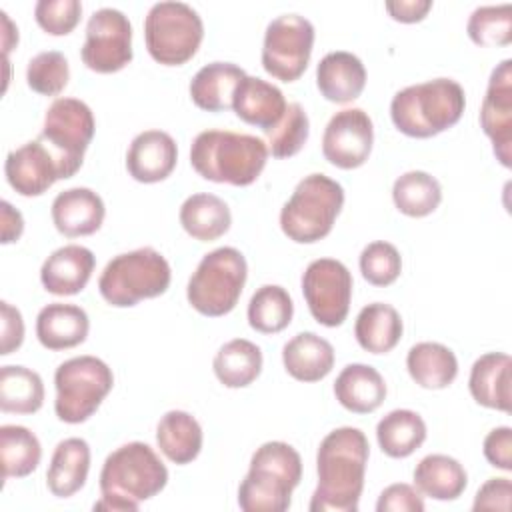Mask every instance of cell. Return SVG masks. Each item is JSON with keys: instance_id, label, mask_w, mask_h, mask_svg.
<instances>
[{"instance_id": "cell-38", "label": "cell", "mask_w": 512, "mask_h": 512, "mask_svg": "<svg viewBox=\"0 0 512 512\" xmlns=\"http://www.w3.org/2000/svg\"><path fill=\"white\" fill-rule=\"evenodd\" d=\"M392 200L400 214L410 218H424L440 206L442 186L432 174L424 170H408L394 180Z\"/></svg>"}, {"instance_id": "cell-14", "label": "cell", "mask_w": 512, "mask_h": 512, "mask_svg": "<svg viewBox=\"0 0 512 512\" xmlns=\"http://www.w3.org/2000/svg\"><path fill=\"white\" fill-rule=\"evenodd\" d=\"M80 58L92 72L112 74L132 62V24L116 8L96 10L86 24Z\"/></svg>"}, {"instance_id": "cell-8", "label": "cell", "mask_w": 512, "mask_h": 512, "mask_svg": "<svg viewBox=\"0 0 512 512\" xmlns=\"http://www.w3.org/2000/svg\"><path fill=\"white\" fill-rule=\"evenodd\" d=\"M248 278V264L238 248L222 246L202 256L192 272L186 298L202 316L218 318L232 312Z\"/></svg>"}, {"instance_id": "cell-30", "label": "cell", "mask_w": 512, "mask_h": 512, "mask_svg": "<svg viewBox=\"0 0 512 512\" xmlns=\"http://www.w3.org/2000/svg\"><path fill=\"white\" fill-rule=\"evenodd\" d=\"M404 322L400 312L384 302L366 304L354 322V336L362 350L370 354H386L394 350L402 338Z\"/></svg>"}, {"instance_id": "cell-29", "label": "cell", "mask_w": 512, "mask_h": 512, "mask_svg": "<svg viewBox=\"0 0 512 512\" xmlns=\"http://www.w3.org/2000/svg\"><path fill=\"white\" fill-rule=\"evenodd\" d=\"M204 434L200 422L186 410H168L156 426V444L174 464L184 466L198 458Z\"/></svg>"}, {"instance_id": "cell-21", "label": "cell", "mask_w": 512, "mask_h": 512, "mask_svg": "<svg viewBox=\"0 0 512 512\" xmlns=\"http://www.w3.org/2000/svg\"><path fill=\"white\" fill-rule=\"evenodd\" d=\"M316 86L328 102L348 104L362 94L366 86V68L352 52H328L316 66Z\"/></svg>"}, {"instance_id": "cell-1", "label": "cell", "mask_w": 512, "mask_h": 512, "mask_svg": "<svg viewBox=\"0 0 512 512\" xmlns=\"http://www.w3.org/2000/svg\"><path fill=\"white\" fill-rule=\"evenodd\" d=\"M368 438L360 428L340 426L328 432L316 452L318 486L310 512H356L364 490Z\"/></svg>"}, {"instance_id": "cell-35", "label": "cell", "mask_w": 512, "mask_h": 512, "mask_svg": "<svg viewBox=\"0 0 512 512\" xmlns=\"http://www.w3.org/2000/svg\"><path fill=\"white\" fill-rule=\"evenodd\" d=\"M426 422L408 408L388 412L376 424V440L380 450L390 458H406L414 454L426 440Z\"/></svg>"}, {"instance_id": "cell-36", "label": "cell", "mask_w": 512, "mask_h": 512, "mask_svg": "<svg viewBox=\"0 0 512 512\" xmlns=\"http://www.w3.org/2000/svg\"><path fill=\"white\" fill-rule=\"evenodd\" d=\"M44 404L42 376L26 366L0 368V410L10 414H34Z\"/></svg>"}, {"instance_id": "cell-27", "label": "cell", "mask_w": 512, "mask_h": 512, "mask_svg": "<svg viewBox=\"0 0 512 512\" xmlns=\"http://www.w3.org/2000/svg\"><path fill=\"white\" fill-rule=\"evenodd\" d=\"M334 396L346 410L354 414H370L382 406L386 398V382L382 374L368 364H348L336 376Z\"/></svg>"}, {"instance_id": "cell-5", "label": "cell", "mask_w": 512, "mask_h": 512, "mask_svg": "<svg viewBox=\"0 0 512 512\" xmlns=\"http://www.w3.org/2000/svg\"><path fill=\"white\" fill-rule=\"evenodd\" d=\"M302 478V458L282 440L264 442L250 458V468L238 488V506L244 512H284Z\"/></svg>"}, {"instance_id": "cell-43", "label": "cell", "mask_w": 512, "mask_h": 512, "mask_svg": "<svg viewBox=\"0 0 512 512\" xmlns=\"http://www.w3.org/2000/svg\"><path fill=\"white\" fill-rule=\"evenodd\" d=\"M360 272L372 286H390L402 272V256L398 248L386 240H376L364 246L360 252Z\"/></svg>"}, {"instance_id": "cell-33", "label": "cell", "mask_w": 512, "mask_h": 512, "mask_svg": "<svg viewBox=\"0 0 512 512\" xmlns=\"http://www.w3.org/2000/svg\"><path fill=\"white\" fill-rule=\"evenodd\" d=\"M406 368L410 378L426 390L448 388L458 376L456 354L440 342H418L408 350Z\"/></svg>"}, {"instance_id": "cell-32", "label": "cell", "mask_w": 512, "mask_h": 512, "mask_svg": "<svg viewBox=\"0 0 512 512\" xmlns=\"http://www.w3.org/2000/svg\"><path fill=\"white\" fill-rule=\"evenodd\" d=\"M180 224L188 236L200 242H212L230 230L232 214L228 204L216 194L198 192L180 206Z\"/></svg>"}, {"instance_id": "cell-42", "label": "cell", "mask_w": 512, "mask_h": 512, "mask_svg": "<svg viewBox=\"0 0 512 512\" xmlns=\"http://www.w3.org/2000/svg\"><path fill=\"white\" fill-rule=\"evenodd\" d=\"M70 80V66L62 52L46 50L30 58L26 66V84L42 96L60 94Z\"/></svg>"}, {"instance_id": "cell-45", "label": "cell", "mask_w": 512, "mask_h": 512, "mask_svg": "<svg viewBox=\"0 0 512 512\" xmlns=\"http://www.w3.org/2000/svg\"><path fill=\"white\" fill-rule=\"evenodd\" d=\"M378 512H422L424 500L416 486L396 482L386 486L376 502Z\"/></svg>"}, {"instance_id": "cell-19", "label": "cell", "mask_w": 512, "mask_h": 512, "mask_svg": "<svg viewBox=\"0 0 512 512\" xmlns=\"http://www.w3.org/2000/svg\"><path fill=\"white\" fill-rule=\"evenodd\" d=\"M96 258L90 248L66 244L56 248L40 268V282L54 296H74L86 288L92 278Z\"/></svg>"}, {"instance_id": "cell-48", "label": "cell", "mask_w": 512, "mask_h": 512, "mask_svg": "<svg viewBox=\"0 0 512 512\" xmlns=\"http://www.w3.org/2000/svg\"><path fill=\"white\" fill-rule=\"evenodd\" d=\"M512 482L510 478H488L474 496V510H510Z\"/></svg>"}, {"instance_id": "cell-24", "label": "cell", "mask_w": 512, "mask_h": 512, "mask_svg": "<svg viewBox=\"0 0 512 512\" xmlns=\"http://www.w3.org/2000/svg\"><path fill=\"white\" fill-rule=\"evenodd\" d=\"M90 320L84 308L66 302H50L36 316V338L48 350H68L88 336Z\"/></svg>"}, {"instance_id": "cell-13", "label": "cell", "mask_w": 512, "mask_h": 512, "mask_svg": "<svg viewBox=\"0 0 512 512\" xmlns=\"http://www.w3.org/2000/svg\"><path fill=\"white\" fill-rule=\"evenodd\" d=\"M302 294L312 318L328 328L340 326L350 310L352 274L336 258L312 260L302 272Z\"/></svg>"}, {"instance_id": "cell-44", "label": "cell", "mask_w": 512, "mask_h": 512, "mask_svg": "<svg viewBox=\"0 0 512 512\" xmlns=\"http://www.w3.org/2000/svg\"><path fill=\"white\" fill-rule=\"evenodd\" d=\"M82 16L78 0H38L34 6L36 24L50 36L70 34Z\"/></svg>"}, {"instance_id": "cell-10", "label": "cell", "mask_w": 512, "mask_h": 512, "mask_svg": "<svg viewBox=\"0 0 512 512\" xmlns=\"http://www.w3.org/2000/svg\"><path fill=\"white\" fill-rule=\"evenodd\" d=\"M54 412L66 424L86 422L114 386L112 368L96 356H74L54 372Z\"/></svg>"}, {"instance_id": "cell-40", "label": "cell", "mask_w": 512, "mask_h": 512, "mask_svg": "<svg viewBox=\"0 0 512 512\" xmlns=\"http://www.w3.org/2000/svg\"><path fill=\"white\" fill-rule=\"evenodd\" d=\"M468 38L476 46H508L512 42V6H478L466 22Z\"/></svg>"}, {"instance_id": "cell-50", "label": "cell", "mask_w": 512, "mask_h": 512, "mask_svg": "<svg viewBox=\"0 0 512 512\" xmlns=\"http://www.w3.org/2000/svg\"><path fill=\"white\" fill-rule=\"evenodd\" d=\"M0 232H2V244L18 242V238L24 232V218L20 210H16L8 200L0 202Z\"/></svg>"}, {"instance_id": "cell-25", "label": "cell", "mask_w": 512, "mask_h": 512, "mask_svg": "<svg viewBox=\"0 0 512 512\" xmlns=\"http://www.w3.org/2000/svg\"><path fill=\"white\" fill-rule=\"evenodd\" d=\"M246 72L232 62H210L202 66L190 80L192 102L206 112H224L232 108L238 84Z\"/></svg>"}, {"instance_id": "cell-18", "label": "cell", "mask_w": 512, "mask_h": 512, "mask_svg": "<svg viewBox=\"0 0 512 512\" xmlns=\"http://www.w3.org/2000/svg\"><path fill=\"white\" fill-rule=\"evenodd\" d=\"M176 162V140L164 130H144L136 134L126 152V170L142 184L166 180L174 172Z\"/></svg>"}, {"instance_id": "cell-7", "label": "cell", "mask_w": 512, "mask_h": 512, "mask_svg": "<svg viewBox=\"0 0 512 512\" xmlns=\"http://www.w3.org/2000/svg\"><path fill=\"white\" fill-rule=\"evenodd\" d=\"M170 280L168 260L158 250L144 246L114 256L98 278V292L110 306L130 308L164 294Z\"/></svg>"}, {"instance_id": "cell-23", "label": "cell", "mask_w": 512, "mask_h": 512, "mask_svg": "<svg viewBox=\"0 0 512 512\" xmlns=\"http://www.w3.org/2000/svg\"><path fill=\"white\" fill-rule=\"evenodd\" d=\"M510 370L512 360L504 352H486L476 358L468 378V390L474 402L508 414L512 410Z\"/></svg>"}, {"instance_id": "cell-2", "label": "cell", "mask_w": 512, "mask_h": 512, "mask_svg": "<svg viewBox=\"0 0 512 512\" xmlns=\"http://www.w3.org/2000/svg\"><path fill=\"white\" fill-rule=\"evenodd\" d=\"M168 484V468L146 442H128L110 452L100 470V500L94 510L136 512Z\"/></svg>"}, {"instance_id": "cell-22", "label": "cell", "mask_w": 512, "mask_h": 512, "mask_svg": "<svg viewBox=\"0 0 512 512\" xmlns=\"http://www.w3.org/2000/svg\"><path fill=\"white\" fill-rule=\"evenodd\" d=\"M286 106V98L278 86L248 74L238 84L232 102V110L242 122L262 128L264 132L280 122Z\"/></svg>"}, {"instance_id": "cell-11", "label": "cell", "mask_w": 512, "mask_h": 512, "mask_svg": "<svg viewBox=\"0 0 512 512\" xmlns=\"http://www.w3.org/2000/svg\"><path fill=\"white\" fill-rule=\"evenodd\" d=\"M94 132L96 120L90 106L78 98L64 96L48 106L40 138L62 162L68 178H72L84 162Z\"/></svg>"}, {"instance_id": "cell-31", "label": "cell", "mask_w": 512, "mask_h": 512, "mask_svg": "<svg viewBox=\"0 0 512 512\" xmlns=\"http://www.w3.org/2000/svg\"><path fill=\"white\" fill-rule=\"evenodd\" d=\"M414 486L432 500L448 502L462 496L468 486V474L456 458L428 454L414 468Z\"/></svg>"}, {"instance_id": "cell-20", "label": "cell", "mask_w": 512, "mask_h": 512, "mask_svg": "<svg viewBox=\"0 0 512 512\" xmlns=\"http://www.w3.org/2000/svg\"><path fill=\"white\" fill-rule=\"evenodd\" d=\"M50 214L56 230L62 236L78 238L100 230L106 216V206L100 194L90 188L76 186L56 194Z\"/></svg>"}, {"instance_id": "cell-47", "label": "cell", "mask_w": 512, "mask_h": 512, "mask_svg": "<svg viewBox=\"0 0 512 512\" xmlns=\"http://www.w3.org/2000/svg\"><path fill=\"white\" fill-rule=\"evenodd\" d=\"M0 324H2L0 354L8 356L16 352L24 342V320L20 310L6 300L0 302Z\"/></svg>"}, {"instance_id": "cell-39", "label": "cell", "mask_w": 512, "mask_h": 512, "mask_svg": "<svg viewBox=\"0 0 512 512\" xmlns=\"http://www.w3.org/2000/svg\"><path fill=\"white\" fill-rule=\"evenodd\" d=\"M294 302L278 284L260 286L248 302V324L260 334H278L292 322Z\"/></svg>"}, {"instance_id": "cell-46", "label": "cell", "mask_w": 512, "mask_h": 512, "mask_svg": "<svg viewBox=\"0 0 512 512\" xmlns=\"http://www.w3.org/2000/svg\"><path fill=\"white\" fill-rule=\"evenodd\" d=\"M484 458L504 472L512 470V428L510 426H498L490 430L482 444Z\"/></svg>"}, {"instance_id": "cell-4", "label": "cell", "mask_w": 512, "mask_h": 512, "mask_svg": "<svg viewBox=\"0 0 512 512\" xmlns=\"http://www.w3.org/2000/svg\"><path fill=\"white\" fill-rule=\"evenodd\" d=\"M464 108V88L452 78H434L398 90L390 102V118L410 138H432L452 128Z\"/></svg>"}, {"instance_id": "cell-9", "label": "cell", "mask_w": 512, "mask_h": 512, "mask_svg": "<svg viewBox=\"0 0 512 512\" xmlns=\"http://www.w3.org/2000/svg\"><path fill=\"white\" fill-rule=\"evenodd\" d=\"M204 38L200 14L184 2H156L144 18L146 50L158 64L182 66L198 52Z\"/></svg>"}, {"instance_id": "cell-6", "label": "cell", "mask_w": 512, "mask_h": 512, "mask_svg": "<svg viewBox=\"0 0 512 512\" xmlns=\"http://www.w3.org/2000/svg\"><path fill=\"white\" fill-rule=\"evenodd\" d=\"M344 206V188L326 174L304 176L280 210V228L296 244H314L332 232Z\"/></svg>"}, {"instance_id": "cell-12", "label": "cell", "mask_w": 512, "mask_h": 512, "mask_svg": "<svg viewBox=\"0 0 512 512\" xmlns=\"http://www.w3.org/2000/svg\"><path fill=\"white\" fill-rule=\"evenodd\" d=\"M314 24L300 14L274 18L264 32L262 68L276 80L294 82L308 68L314 48Z\"/></svg>"}, {"instance_id": "cell-51", "label": "cell", "mask_w": 512, "mask_h": 512, "mask_svg": "<svg viewBox=\"0 0 512 512\" xmlns=\"http://www.w3.org/2000/svg\"><path fill=\"white\" fill-rule=\"evenodd\" d=\"M2 16V26H4V32H2V48H4V60H8V52L12 50V46L18 44V28L12 24V20L8 18L6 12H0Z\"/></svg>"}, {"instance_id": "cell-3", "label": "cell", "mask_w": 512, "mask_h": 512, "mask_svg": "<svg viewBox=\"0 0 512 512\" xmlns=\"http://www.w3.org/2000/svg\"><path fill=\"white\" fill-rule=\"evenodd\" d=\"M262 138L232 130H204L190 146L192 168L210 182L250 186L262 174L268 160Z\"/></svg>"}, {"instance_id": "cell-34", "label": "cell", "mask_w": 512, "mask_h": 512, "mask_svg": "<svg viewBox=\"0 0 512 512\" xmlns=\"http://www.w3.org/2000/svg\"><path fill=\"white\" fill-rule=\"evenodd\" d=\"M212 370L226 388H246L262 372V350L246 338L228 340L218 348Z\"/></svg>"}, {"instance_id": "cell-16", "label": "cell", "mask_w": 512, "mask_h": 512, "mask_svg": "<svg viewBox=\"0 0 512 512\" xmlns=\"http://www.w3.org/2000/svg\"><path fill=\"white\" fill-rule=\"evenodd\" d=\"M480 126L492 142L496 160L512 166V60H502L490 74L480 106Z\"/></svg>"}, {"instance_id": "cell-37", "label": "cell", "mask_w": 512, "mask_h": 512, "mask_svg": "<svg viewBox=\"0 0 512 512\" xmlns=\"http://www.w3.org/2000/svg\"><path fill=\"white\" fill-rule=\"evenodd\" d=\"M42 460V446L38 436L26 426H0V464L2 478L30 476Z\"/></svg>"}, {"instance_id": "cell-15", "label": "cell", "mask_w": 512, "mask_h": 512, "mask_svg": "<svg viewBox=\"0 0 512 512\" xmlns=\"http://www.w3.org/2000/svg\"><path fill=\"white\" fill-rule=\"evenodd\" d=\"M374 144V124L368 112L362 108H344L336 112L322 136L324 158L342 170H354L362 166Z\"/></svg>"}, {"instance_id": "cell-41", "label": "cell", "mask_w": 512, "mask_h": 512, "mask_svg": "<svg viewBox=\"0 0 512 512\" xmlns=\"http://www.w3.org/2000/svg\"><path fill=\"white\" fill-rule=\"evenodd\" d=\"M268 152L274 158H290L302 150L310 134V120L302 104L292 102L286 106L280 122L268 132Z\"/></svg>"}, {"instance_id": "cell-49", "label": "cell", "mask_w": 512, "mask_h": 512, "mask_svg": "<svg viewBox=\"0 0 512 512\" xmlns=\"http://www.w3.org/2000/svg\"><path fill=\"white\" fill-rule=\"evenodd\" d=\"M384 8L392 20L402 24H414L426 18V14L432 8V2L430 0H388Z\"/></svg>"}, {"instance_id": "cell-28", "label": "cell", "mask_w": 512, "mask_h": 512, "mask_svg": "<svg viewBox=\"0 0 512 512\" xmlns=\"http://www.w3.org/2000/svg\"><path fill=\"white\" fill-rule=\"evenodd\" d=\"M90 472V446L84 438H64L56 444L46 472L48 490L58 498L76 494Z\"/></svg>"}, {"instance_id": "cell-17", "label": "cell", "mask_w": 512, "mask_h": 512, "mask_svg": "<svg viewBox=\"0 0 512 512\" xmlns=\"http://www.w3.org/2000/svg\"><path fill=\"white\" fill-rule=\"evenodd\" d=\"M4 174L8 184L26 198L42 196L54 182L68 178L62 162L40 136L8 152Z\"/></svg>"}, {"instance_id": "cell-26", "label": "cell", "mask_w": 512, "mask_h": 512, "mask_svg": "<svg viewBox=\"0 0 512 512\" xmlns=\"http://www.w3.org/2000/svg\"><path fill=\"white\" fill-rule=\"evenodd\" d=\"M282 364L294 380L318 382L334 368V348L316 332H300L284 344Z\"/></svg>"}]
</instances>
